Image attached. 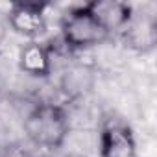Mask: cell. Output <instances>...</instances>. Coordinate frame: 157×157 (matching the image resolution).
<instances>
[{
  "instance_id": "8",
  "label": "cell",
  "mask_w": 157,
  "mask_h": 157,
  "mask_svg": "<svg viewBox=\"0 0 157 157\" xmlns=\"http://www.w3.org/2000/svg\"><path fill=\"white\" fill-rule=\"evenodd\" d=\"M0 157H32L21 142H8L0 146Z\"/></svg>"
},
{
  "instance_id": "2",
  "label": "cell",
  "mask_w": 157,
  "mask_h": 157,
  "mask_svg": "<svg viewBox=\"0 0 157 157\" xmlns=\"http://www.w3.org/2000/svg\"><path fill=\"white\" fill-rule=\"evenodd\" d=\"M61 43L67 50H87L105 43L109 32L91 15L87 4L74 6L61 17Z\"/></svg>"
},
{
  "instance_id": "5",
  "label": "cell",
  "mask_w": 157,
  "mask_h": 157,
  "mask_svg": "<svg viewBox=\"0 0 157 157\" xmlns=\"http://www.w3.org/2000/svg\"><path fill=\"white\" fill-rule=\"evenodd\" d=\"M87 10L109 32V35L113 32H122L135 15L131 4L118 0H93L87 2Z\"/></svg>"
},
{
  "instance_id": "9",
  "label": "cell",
  "mask_w": 157,
  "mask_h": 157,
  "mask_svg": "<svg viewBox=\"0 0 157 157\" xmlns=\"http://www.w3.org/2000/svg\"><path fill=\"white\" fill-rule=\"evenodd\" d=\"M4 37H6V26H4L2 21H0V43L4 41Z\"/></svg>"
},
{
  "instance_id": "6",
  "label": "cell",
  "mask_w": 157,
  "mask_h": 157,
  "mask_svg": "<svg viewBox=\"0 0 157 157\" xmlns=\"http://www.w3.org/2000/svg\"><path fill=\"white\" fill-rule=\"evenodd\" d=\"M120 33L126 46L140 54L153 50L157 44V22L150 15H144V17L133 15V19L128 22V26Z\"/></svg>"
},
{
  "instance_id": "3",
  "label": "cell",
  "mask_w": 157,
  "mask_h": 157,
  "mask_svg": "<svg viewBox=\"0 0 157 157\" xmlns=\"http://www.w3.org/2000/svg\"><path fill=\"white\" fill-rule=\"evenodd\" d=\"M98 157H137L131 128L120 118H107L98 135Z\"/></svg>"
},
{
  "instance_id": "1",
  "label": "cell",
  "mask_w": 157,
  "mask_h": 157,
  "mask_svg": "<svg viewBox=\"0 0 157 157\" xmlns=\"http://www.w3.org/2000/svg\"><path fill=\"white\" fill-rule=\"evenodd\" d=\"M24 131L35 146L57 150L70 131L68 115L59 104H37L24 118Z\"/></svg>"
},
{
  "instance_id": "7",
  "label": "cell",
  "mask_w": 157,
  "mask_h": 157,
  "mask_svg": "<svg viewBox=\"0 0 157 157\" xmlns=\"http://www.w3.org/2000/svg\"><path fill=\"white\" fill-rule=\"evenodd\" d=\"M19 68L32 78H48L52 74V50L44 43L30 41L19 50Z\"/></svg>"
},
{
  "instance_id": "4",
  "label": "cell",
  "mask_w": 157,
  "mask_h": 157,
  "mask_svg": "<svg viewBox=\"0 0 157 157\" xmlns=\"http://www.w3.org/2000/svg\"><path fill=\"white\" fill-rule=\"evenodd\" d=\"M46 2H13L8 11L10 28L28 39H35L46 30Z\"/></svg>"
}]
</instances>
